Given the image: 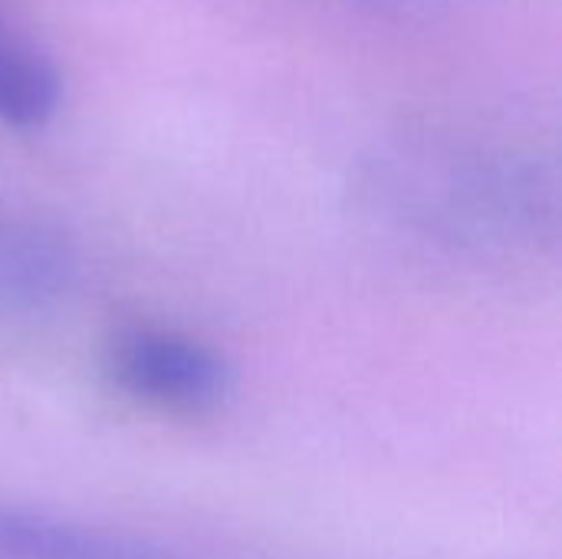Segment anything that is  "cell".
Wrapping results in <instances>:
<instances>
[{"label":"cell","mask_w":562,"mask_h":559,"mask_svg":"<svg viewBox=\"0 0 562 559\" xmlns=\"http://www.w3.org/2000/svg\"><path fill=\"white\" fill-rule=\"evenodd\" d=\"M105 376L128 399L184 415L224 405L234 389V369L217 349L155 326L122 329L105 349Z\"/></svg>","instance_id":"1"},{"label":"cell","mask_w":562,"mask_h":559,"mask_svg":"<svg viewBox=\"0 0 562 559\" xmlns=\"http://www.w3.org/2000/svg\"><path fill=\"white\" fill-rule=\"evenodd\" d=\"M0 559H178L151 544L0 504Z\"/></svg>","instance_id":"2"},{"label":"cell","mask_w":562,"mask_h":559,"mask_svg":"<svg viewBox=\"0 0 562 559\" xmlns=\"http://www.w3.org/2000/svg\"><path fill=\"white\" fill-rule=\"evenodd\" d=\"M63 102L53 56L23 30L0 20V122L10 128L46 125Z\"/></svg>","instance_id":"3"},{"label":"cell","mask_w":562,"mask_h":559,"mask_svg":"<svg viewBox=\"0 0 562 559\" xmlns=\"http://www.w3.org/2000/svg\"><path fill=\"white\" fill-rule=\"evenodd\" d=\"M66 277V254L53 237L23 224H0V303L33 306L53 297Z\"/></svg>","instance_id":"4"}]
</instances>
